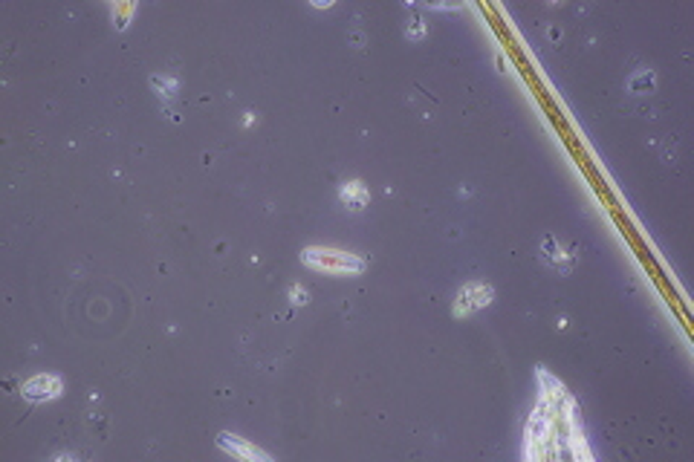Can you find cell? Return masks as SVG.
I'll return each instance as SVG.
<instances>
[{"label": "cell", "mask_w": 694, "mask_h": 462, "mask_svg": "<svg viewBox=\"0 0 694 462\" xmlns=\"http://www.w3.org/2000/svg\"><path fill=\"white\" fill-rule=\"evenodd\" d=\"M301 260L307 263V266H313L318 272H327V275H353V272H365V266H367L362 257L333 252V249H304Z\"/></svg>", "instance_id": "6da1fadb"}, {"label": "cell", "mask_w": 694, "mask_h": 462, "mask_svg": "<svg viewBox=\"0 0 694 462\" xmlns=\"http://www.w3.org/2000/svg\"><path fill=\"white\" fill-rule=\"evenodd\" d=\"M24 399L29 402H46V399H55V396H61V378L58 376H35L29 378V382L21 387Z\"/></svg>", "instance_id": "7a4b0ae2"}, {"label": "cell", "mask_w": 694, "mask_h": 462, "mask_svg": "<svg viewBox=\"0 0 694 462\" xmlns=\"http://www.w3.org/2000/svg\"><path fill=\"white\" fill-rule=\"evenodd\" d=\"M489 301H492V289H489V286H483V284H469V286H463L460 295H457V309H455V315H469L472 309L486 306Z\"/></svg>", "instance_id": "3957f363"}, {"label": "cell", "mask_w": 694, "mask_h": 462, "mask_svg": "<svg viewBox=\"0 0 694 462\" xmlns=\"http://www.w3.org/2000/svg\"><path fill=\"white\" fill-rule=\"evenodd\" d=\"M220 445H223L226 451H232L237 456H246V459H269L266 454H261L257 448H249V445H244L237 436H229V434H220Z\"/></svg>", "instance_id": "277c9868"}, {"label": "cell", "mask_w": 694, "mask_h": 462, "mask_svg": "<svg viewBox=\"0 0 694 462\" xmlns=\"http://www.w3.org/2000/svg\"><path fill=\"white\" fill-rule=\"evenodd\" d=\"M338 194H342V200H345L353 211L365 208V203H367V188H365L362 183H345Z\"/></svg>", "instance_id": "5b68a950"}, {"label": "cell", "mask_w": 694, "mask_h": 462, "mask_svg": "<svg viewBox=\"0 0 694 462\" xmlns=\"http://www.w3.org/2000/svg\"><path fill=\"white\" fill-rule=\"evenodd\" d=\"M151 84L159 90V95H174L176 87H180V84H176V78H163V75H154Z\"/></svg>", "instance_id": "8992f818"}, {"label": "cell", "mask_w": 694, "mask_h": 462, "mask_svg": "<svg viewBox=\"0 0 694 462\" xmlns=\"http://www.w3.org/2000/svg\"><path fill=\"white\" fill-rule=\"evenodd\" d=\"M411 26H408V38H423L426 35V29H423V24L419 21H408Z\"/></svg>", "instance_id": "52a82bcc"}, {"label": "cell", "mask_w": 694, "mask_h": 462, "mask_svg": "<svg viewBox=\"0 0 694 462\" xmlns=\"http://www.w3.org/2000/svg\"><path fill=\"white\" fill-rule=\"evenodd\" d=\"M293 301H295V304H307V292L298 289V286H293Z\"/></svg>", "instance_id": "ba28073f"}, {"label": "cell", "mask_w": 694, "mask_h": 462, "mask_svg": "<svg viewBox=\"0 0 694 462\" xmlns=\"http://www.w3.org/2000/svg\"><path fill=\"white\" fill-rule=\"evenodd\" d=\"M127 15H131V6H122V9H119V18H122L119 29H125V26H127Z\"/></svg>", "instance_id": "9c48e42d"}]
</instances>
